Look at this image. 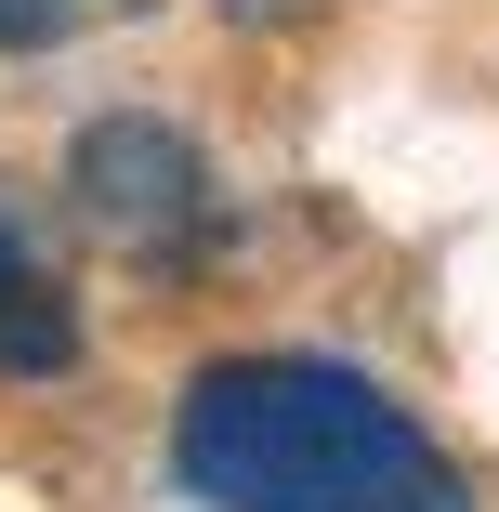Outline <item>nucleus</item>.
I'll use <instances>...</instances> for the list:
<instances>
[{"label":"nucleus","mask_w":499,"mask_h":512,"mask_svg":"<svg viewBox=\"0 0 499 512\" xmlns=\"http://www.w3.org/2000/svg\"><path fill=\"white\" fill-rule=\"evenodd\" d=\"M171 486L197 512H473V473L381 368L316 342L197 355L171 394Z\"/></svg>","instance_id":"obj_1"},{"label":"nucleus","mask_w":499,"mask_h":512,"mask_svg":"<svg viewBox=\"0 0 499 512\" xmlns=\"http://www.w3.org/2000/svg\"><path fill=\"white\" fill-rule=\"evenodd\" d=\"M53 197H66L79 237H106V250L145 263V276H184L197 250L224 237V171H211V145H197L184 119H158V106H106V119H79Z\"/></svg>","instance_id":"obj_2"},{"label":"nucleus","mask_w":499,"mask_h":512,"mask_svg":"<svg viewBox=\"0 0 499 512\" xmlns=\"http://www.w3.org/2000/svg\"><path fill=\"white\" fill-rule=\"evenodd\" d=\"M79 368V289L40 237V211L0 184V381H66Z\"/></svg>","instance_id":"obj_3"},{"label":"nucleus","mask_w":499,"mask_h":512,"mask_svg":"<svg viewBox=\"0 0 499 512\" xmlns=\"http://www.w3.org/2000/svg\"><path fill=\"white\" fill-rule=\"evenodd\" d=\"M145 0H0V53H66L92 27H132Z\"/></svg>","instance_id":"obj_4"},{"label":"nucleus","mask_w":499,"mask_h":512,"mask_svg":"<svg viewBox=\"0 0 499 512\" xmlns=\"http://www.w3.org/2000/svg\"><path fill=\"white\" fill-rule=\"evenodd\" d=\"M211 14H224L237 40H289V27H316L329 0H211Z\"/></svg>","instance_id":"obj_5"}]
</instances>
